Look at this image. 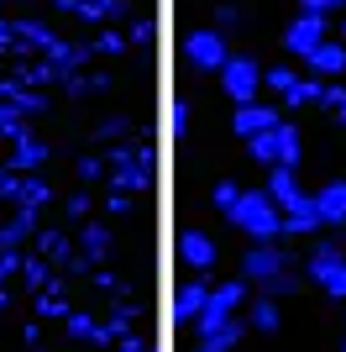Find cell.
Returning <instances> with one entry per match:
<instances>
[{
	"instance_id": "obj_1",
	"label": "cell",
	"mask_w": 346,
	"mask_h": 352,
	"mask_svg": "<svg viewBox=\"0 0 346 352\" xmlns=\"http://www.w3.org/2000/svg\"><path fill=\"white\" fill-rule=\"evenodd\" d=\"M226 216L236 221V232H246L252 242H278V236H284V210L273 206L268 190H242V200H236Z\"/></svg>"
},
{
	"instance_id": "obj_2",
	"label": "cell",
	"mask_w": 346,
	"mask_h": 352,
	"mask_svg": "<svg viewBox=\"0 0 346 352\" xmlns=\"http://www.w3.org/2000/svg\"><path fill=\"white\" fill-rule=\"evenodd\" d=\"M246 158L262 163V168H273V163H288V168H299V132H294L288 121H273L268 132L246 137Z\"/></svg>"
},
{
	"instance_id": "obj_3",
	"label": "cell",
	"mask_w": 346,
	"mask_h": 352,
	"mask_svg": "<svg viewBox=\"0 0 346 352\" xmlns=\"http://www.w3.org/2000/svg\"><path fill=\"white\" fill-rule=\"evenodd\" d=\"M304 274H310L325 294L346 300V252H341V242H315L310 258H304Z\"/></svg>"
},
{
	"instance_id": "obj_4",
	"label": "cell",
	"mask_w": 346,
	"mask_h": 352,
	"mask_svg": "<svg viewBox=\"0 0 346 352\" xmlns=\"http://www.w3.org/2000/svg\"><path fill=\"white\" fill-rule=\"evenodd\" d=\"M220 89H226V100H231V105L257 100V89H262V69H257V58H242V53H231V58L220 63Z\"/></svg>"
},
{
	"instance_id": "obj_5",
	"label": "cell",
	"mask_w": 346,
	"mask_h": 352,
	"mask_svg": "<svg viewBox=\"0 0 346 352\" xmlns=\"http://www.w3.org/2000/svg\"><path fill=\"white\" fill-rule=\"evenodd\" d=\"M242 305H246V279H226V284H216V289L205 294V310L194 316V326H200V331H216V326L231 321Z\"/></svg>"
},
{
	"instance_id": "obj_6",
	"label": "cell",
	"mask_w": 346,
	"mask_h": 352,
	"mask_svg": "<svg viewBox=\"0 0 346 352\" xmlns=\"http://www.w3.org/2000/svg\"><path fill=\"white\" fill-rule=\"evenodd\" d=\"M184 58L194 63V69H205V74H220V63L231 58V47H226V32H216V27H200V32H189V37H184Z\"/></svg>"
},
{
	"instance_id": "obj_7",
	"label": "cell",
	"mask_w": 346,
	"mask_h": 352,
	"mask_svg": "<svg viewBox=\"0 0 346 352\" xmlns=\"http://www.w3.org/2000/svg\"><path fill=\"white\" fill-rule=\"evenodd\" d=\"M284 268H288V252L278 248V242H252L246 258H242V279L262 289V284L273 279V274H284Z\"/></svg>"
},
{
	"instance_id": "obj_8",
	"label": "cell",
	"mask_w": 346,
	"mask_h": 352,
	"mask_svg": "<svg viewBox=\"0 0 346 352\" xmlns=\"http://www.w3.org/2000/svg\"><path fill=\"white\" fill-rule=\"evenodd\" d=\"M320 43H325V11H299L284 27V47H288V53H299V58L310 53V47H320Z\"/></svg>"
},
{
	"instance_id": "obj_9",
	"label": "cell",
	"mask_w": 346,
	"mask_h": 352,
	"mask_svg": "<svg viewBox=\"0 0 346 352\" xmlns=\"http://www.w3.org/2000/svg\"><path fill=\"white\" fill-rule=\"evenodd\" d=\"M278 121V111L273 105H257V100H246V105H236V111H231V132L242 137H257V132H268V126H273Z\"/></svg>"
},
{
	"instance_id": "obj_10",
	"label": "cell",
	"mask_w": 346,
	"mask_h": 352,
	"mask_svg": "<svg viewBox=\"0 0 346 352\" xmlns=\"http://www.w3.org/2000/svg\"><path fill=\"white\" fill-rule=\"evenodd\" d=\"M178 258H184L189 268H194V274H205V268H216V236L210 232H184L178 236Z\"/></svg>"
},
{
	"instance_id": "obj_11",
	"label": "cell",
	"mask_w": 346,
	"mask_h": 352,
	"mask_svg": "<svg viewBox=\"0 0 346 352\" xmlns=\"http://www.w3.org/2000/svg\"><path fill=\"white\" fill-rule=\"evenodd\" d=\"M268 195H273V206H278V210L299 206V200H304V190H299V168L273 163V168H268Z\"/></svg>"
},
{
	"instance_id": "obj_12",
	"label": "cell",
	"mask_w": 346,
	"mask_h": 352,
	"mask_svg": "<svg viewBox=\"0 0 346 352\" xmlns=\"http://www.w3.org/2000/svg\"><path fill=\"white\" fill-rule=\"evenodd\" d=\"M325 221H320V206H315V195H304L299 206H288L284 210V236H315Z\"/></svg>"
},
{
	"instance_id": "obj_13",
	"label": "cell",
	"mask_w": 346,
	"mask_h": 352,
	"mask_svg": "<svg viewBox=\"0 0 346 352\" xmlns=\"http://www.w3.org/2000/svg\"><path fill=\"white\" fill-rule=\"evenodd\" d=\"M304 63H310L320 79H341V74H346V43H331V37H325L320 47L304 53Z\"/></svg>"
},
{
	"instance_id": "obj_14",
	"label": "cell",
	"mask_w": 346,
	"mask_h": 352,
	"mask_svg": "<svg viewBox=\"0 0 346 352\" xmlns=\"http://www.w3.org/2000/svg\"><path fill=\"white\" fill-rule=\"evenodd\" d=\"M246 337V321L242 316H231V321H220L216 331H200V342H194V352H236V342Z\"/></svg>"
},
{
	"instance_id": "obj_15",
	"label": "cell",
	"mask_w": 346,
	"mask_h": 352,
	"mask_svg": "<svg viewBox=\"0 0 346 352\" xmlns=\"http://www.w3.org/2000/svg\"><path fill=\"white\" fill-rule=\"evenodd\" d=\"M205 294H210L205 279H184L178 289H173V321H194V316L205 310Z\"/></svg>"
},
{
	"instance_id": "obj_16",
	"label": "cell",
	"mask_w": 346,
	"mask_h": 352,
	"mask_svg": "<svg viewBox=\"0 0 346 352\" xmlns=\"http://www.w3.org/2000/svg\"><path fill=\"white\" fill-rule=\"evenodd\" d=\"M315 206L325 226H346V179H331L325 190H315Z\"/></svg>"
},
{
	"instance_id": "obj_17",
	"label": "cell",
	"mask_w": 346,
	"mask_h": 352,
	"mask_svg": "<svg viewBox=\"0 0 346 352\" xmlns=\"http://www.w3.org/2000/svg\"><path fill=\"white\" fill-rule=\"evenodd\" d=\"M246 326H252V331H262V337H273L278 326H284V316H278V300H273V294H257V305L246 310Z\"/></svg>"
},
{
	"instance_id": "obj_18",
	"label": "cell",
	"mask_w": 346,
	"mask_h": 352,
	"mask_svg": "<svg viewBox=\"0 0 346 352\" xmlns=\"http://www.w3.org/2000/svg\"><path fill=\"white\" fill-rule=\"evenodd\" d=\"M325 100V85L320 79H294V89L284 95V105H320Z\"/></svg>"
},
{
	"instance_id": "obj_19",
	"label": "cell",
	"mask_w": 346,
	"mask_h": 352,
	"mask_svg": "<svg viewBox=\"0 0 346 352\" xmlns=\"http://www.w3.org/2000/svg\"><path fill=\"white\" fill-rule=\"evenodd\" d=\"M294 79H299V74L288 69V63H273V69H262V85L273 89V95H288V89H294Z\"/></svg>"
},
{
	"instance_id": "obj_20",
	"label": "cell",
	"mask_w": 346,
	"mask_h": 352,
	"mask_svg": "<svg viewBox=\"0 0 346 352\" xmlns=\"http://www.w3.org/2000/svg\"><path fill=\"white\" fill-rule=\"evenodd\" d=\"M299 279H304V274H299V268H294V263H288L284 274H273V279L262 284V294H273V300H278V294H288V289H299Z\"/></svg>"
},
{
	"instance_id": "obj_21",
	"label": "cell",
	"mask_w": 346,
	"mask_h": 352,
	"mask_svg": "<svg viewBox=\"0 0 346 352\" xmlns=\"http://www.w3.org/2000/svg\"><path fill=\"white\" fill-rule=\"evenodd\" d=\"M236 200H242V184H231V179H220L216 190H210V206H216V210H231Z\"/></svg>"
},
{
	"instance_id": "obj_22",
	"label": "cell",
	"mask_w": 346,
	"mask_h": 352,
	"mask_svg": "<svg viewBox=\"0 0 346 352\" xmlns=\"http://www.w3.org/2000/svg\"><path fill=\"white\" fill-rule=\"evenodd\" d=\"M168 126H173V137H184V132H189V100H184V95H173V105H168Z\"/></svg>"
},
{
	"instance_id": "obj_23",
	"label": "cell",
	"mask_w": 346,
	"mask_h": 352,
	"mask_svg": "<svg viewBox=\"0 0 346 352\" xmlns=\"http://www.w3.org/2000/svg\"><path fill=\"white\" fill-rule=\"evenodd\" d=\"M320 105H331V111H336V121L346 126V89H341V85H325V100H320Z\"/></svg>"
},
{
	"instance_id": "obj_24",
	"label": "cell",
	"mask_w": 346,
	"mask_h": 352,
	"mask_svg": "<svg viewBox=\"0 0 346 352\" xmlns=\"http://www.w3.org/2000/svg\"><path fill=\"white\" fill-rule=\"evenodd\" d=\"M242 27V11H236V6H220L216 11V32H236Z\"/></svg>"
},
{
	"instance_id": "obj_25",
	"label": "cell",
	"mask_w": 346,
	"mask_h": 352,
	"mask_svg": "<svg viewBox=\"0 0 346 352\" xmlns=\"http://www.w3.org/2000/svg\"><path fill=\"white\" fill-rule=\"evenodd\" d=\"M299 11H331V0H299Z\"/></svg>"
},
{
	"instance_id": "obj_26",
	"label": "cell",
	"mask_w": 346,
	"mask_h": 352,
	"mask_svg": "<svg viewBox=\"0 0 346 352\" xmlns=\"http://www.w3.org/2000/svg\"><path fill=\"white\" fill-rule=\"evenodd\" d=\"M336 6H346V0H331V11H336Z\"/></svg>"
},
{
	"instance_id": "obj_27",
	"label": "cell",
	"mask_w": 346,
	"mask_h": 352,
	"mask_svg": "<svg viewBox=\"0 0 346 352\" xmlns=\"http://www.w3.org/2000/svg\"><path fill=\"white\" fill-rule=\"evenodd\" d=\"M341 43H346V21H341Z\"/></svg>"
},
{
	"instance_id": "obj_28",
	"label": "cell",
	"mask_w": 346,
	"mask_h": 352,
	"mask_svg": "<svg viewBox=\"0 0 346 352\" xmlns=\"http://www.w3.org/2000/svg\"><path fill=\"white\" fill-rule=\"evenodd\" d=\"M341 352H346V342H341Z\"/></svg>"
},
{
	"instance_id": "obj_29",
	"label": "cell",
	"mask_w": 346,
	"mask_h": 352,
	"mask_svg": "<svg viewBox=\"0 0 346 352\" xmlns=\"http://www.w3.org/2000/svg\"><path fill=\"white\" fill-rule=\"evenodd\" d=\"M341 305H346V300H341Z\"/></svg>"
}]
</instances>
